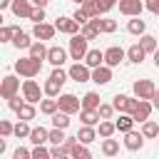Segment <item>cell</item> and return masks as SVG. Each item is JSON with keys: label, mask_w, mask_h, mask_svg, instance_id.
Masks as SVG:
<instances>
[{"label": "cell", "mask_w": 159, "mask_h": 159, "mask_svg": "<svg viewBox=\"0 0 159 159\" xmlns=\"http://www.w3.org/2000/svg\"><path fill=\"white\" fill-rule=\"evenodd\" d=\"M80 7H82L89 17H99V15H104V12H107V10L102 7V2H99V0H84Z\"/></svg>", "instance_id": "d6986e66"}, {"label": "cell", "mask_w": 159, "mask_h": 159, "mask_svg": "<svg viewBox=\"0 0 159 159\" xmlns=\"http://www.w3.org/2000/svg\"><path fill=\"white\" fill-rule=\"evenodd\" d=\"M55 27H57L60 32H65V35H77V32L82 30V25H80L75 17H65V15H60V17L55 20Z\"/></svg>", "instance_id": "52a82bcc"}, {"label": "cell", "mask_w": 159, "mask_h": 159, "mask_svg": "<svg viewBox=\"0 0 159 159\" xmlns=\"http://www.w3.org/2000/svg\"><path fill=\"white\" fill-rule=\"evenodd\" d=\"M84 62L94 70V67L104 65V52H102V50H89V52H87V57H84Z\"/></svg>", "instance_id": "83f0119b"}, {"label": "cell", "mask_w": 159, "mask_h": 159, "mask_svg": "<svg viewBox=\"0 0 159 159\" xmlns=\"http://www.w3.org/2000/svg\"><path fill=\"white\" fill-rule=\"evenodd\" d=\"M99 2H102V7H104V10H112V7H114L119 0H99Z\"/></svg>", "instance_id": "f5cc1de1"}, {"label": "cell", "mask_w": 159, "mask_h": 159, "mask_svg": "<svg viewBox=\"0 0 159 159\" xmlns=\"http://www.w3.org/2000/svg\"><path fill=\"white\" fill-rule=\"evenodd\" d=\"M80 119H82V124H92V127L102 122V117H99L97 109H84V107L80 109Z\"/></svg>", "instance_id": "cb8c5ba5"}, {"label": "cell", "mask_w": 159, "mask_h": 159, "mask_svg": "<svg viewBox=\"0 0 159 159\" xmlns=\"http://www.w3.org/2000/svg\"><path fill=\"white\" fill-rule=\"evenodd\" d=\"M127 32H129V35H139V37L147 32V22L142 20V15H137V17H132V20L127 22Z\"/></svg>", "instance_id": "ffe728a7"}, {"label": "cell", "mask_w": 159, "mask_h": 159, "mask_svg": "<svg viewBox=\"0 0 159 159\" xmlns=\"http://www.w3.org/2000/svg\"><path fill=\"white\" fill-rule=\"evenodd\" d=\"M142 134H144L147 139H157V137H159V124H157L154 119L142 122Z\"/></svg>", "instance_id": "f1b7e54d"}, {"label": "cell", "mask_w": 159, "mask_h": 159, "mask_svg": "<svg viewBox=\"0 0 159 159\" xmlns=\"http://www.w3.org/2000/svg\"><path fill=\"white\" fill-rule=\"evenodd\" d=\"M30 142H32V144H45V142H50V129H45V127H32Z\"/></svg>", "instance_id": "d4e9b609"}, {"label": "cell", "mask_w": 159, "mask_h": 159, "mask_svg": "<svg viewBox=\"0 0 159 159\" xmlns=\"http://www.w3.org/2000/svg\"><path fill=\"white\" fill-rule=\"evenodd\" d=\"M124 57H127V50H122L119 45H112L104 50V65H109V67H117Z\"/></svg>", "instance_id": "7c38bea8"}, {"label": "cell", "mask_w": 159, "mask_h": 159, "mask_svg": "<svg viewBox=\"0 0 159 159\" xmlns=\"http://www.w3.org/2000/svg\"><path fill=\"white\" fill-rule=\"evenodd\" d=\"M99 104H102V102H99V94H97V92H87V94L82 97V107H84V109H97Z\"/></svg>", "instance_id": "d6a6232c"}, {"label": "cell", "mask_w": 159, "mask_h": 159, "mask_svg": "<svg viewBox=\"0 0 159 159\" xmlns=\"http://www.w3.org/2000/svg\"><path fill=\"white\" fill-rule=\"evenodd\" d=\"M72 17H75V20L80 22V25H84V22H89V15H87V12L82 10V7H77V12H75Z\"/></svg>", "instance_id": "f907efd6"}, {"label": "cell", "mask_w": 159, "mask_h": 159, "mask_svg": "<svg viewBox=\"0 0 159 159\" xmlns=\"http://www.w3.org/2000/svg\"><path fill=\"white\" fill-rule=\"evenodd\" d=\"M22 102H27V99H25V97L20 99V94H15V97H10V99H7V107H10L12 112H17V109L22 107Z\"/></svg>", "instance_id": "bcb514c9"}, {"label": "cell", "mask_w": 159, "mask_h": 159, "mask_svg": "<svg viewBox=\"0 0 159 159\" xmlns=\"http://www.w3.org/2000/svg\"><path fill=\"white\" fill-rule=\"evenodd\" d=\"M102 154L104 157H117L119 154V142L112 139V137H104L102 139Z\"/></svg>", "instance_id": "484cf974"}, {"label": "cell", "mask_w": 159, "mask_h": 159, "mask_svg": "<svg viewBox=\"0 0 159 159\" xmlns=\"http://www.w3.org/2000/svg\"><path fill=\"white\" fill-rule=\"evenodd\" d=\"M144 7H147V5H144L142 0H119V12L127 15V17H137V15H142Z\"/></svg>", "instance_id": "ba28073f"}, {"label": "cell", "mask_w": 159, "mask_h": 159, "mask_svg": "<svg viewBox=\"0 0 159 159\" xmlns=\"http://www.w3.org/2000/svg\"><path fill=\"white\" fill-rule=\"evenodd\" d=\"M32 159H52V152H50L45 144H35V149H32Z\"/></svg>", "instance_id": "ab89813d"}, {"label": "cell", "mask_w": 159, "mask_h": 159, "mask_svg": "<svg viewBox=\"0 0 159 159\" xmlns=\"http://www.w3.org/2000/svg\"><path fill=\"white\" fill-rule=\"evenodd\" d=\"M42 94H45V89H40V84L35 82V77H25V82H22V97L27 102H32V104H40Z\"/></svg>", "instance_id": "3957f363"}, {"label": "cell", "mask_w": 159, "mask_h": 159, "mask_svg": "<svg viewBox=\"0 0 159 159\" xmlns=\"http://www.w3.org/2000/svg\"><path fill=\"white\" fill-rule=\"evenodd\" d=\"M10 10H12V15H15V17H27V20H30V15H32L35 5H32V0H12Z\"/></svg>", "instance_id": "5bb4252c"}, {"label": "cell", "mask_w": 159, "mask_h": 159, "mask_svg": "<svg viewBox=\"0 0 159 159\" xmlns=\"http://www.w3.org/2000/svg\"><path fill=\"white\" fill-rule=\"evenodd\" d=\"M67 72H70V80L75 82H92V67L87 62H75Z\"/></svg>", "instance_id": "5b68a950"}, {"label": "cell", "mask_w": 159, "mask_h": 159, "mask_svg": "<svg viewBox=\"0 0 159 159\" xmlns=\"http://www.w3.org/2000/svg\"><path fill=\"white\" fill-rule=\"evenodd\" d=\"M40 70H42V62L40 60H35V57H20L17 62H15V72L20 75V77H37L40 75Z\"/></svg>", "instance_id": "6da1fadb"}, {"label": "cell", "mask_w": 159, "mask_h": 159, "mask_svg": "<svg viewBox=\"0 0 159 159\" xmlns=\"http://www.w3.org/2000/svg\"><path fill=\"white\" fill-rule=\"evenodd\" d=\"M87 37L84 35H70V57L75 60V62H80V60H84L87 57V52H89V47H87Z\"/></svg>", "instance_id": "7a4b0ae2"}, {"label": "cell", "mask_w": 159, "mask_h": 159, "mask_svg": "<svg viewBox=\"0 0 159 159\" xmlns=\"http://www.w3.org/2000/svg\"><path fill=\"white\" fill-rule=\"evenodd\" d=\"M114 30H117V20L102 17V32H114Z\"/></svg>", "instance_id": "681fc988"}, {"label": "cell", "mask_w": 159, "mask_h": 159, "mask_svg": "<svg viewBox=\"0 0 159 159\" xmlns=\"http://www.w3.org/2000/svg\"><path fill=\"white\" fill-rule=\"evenodd\" d=\"M60 87H62V84H60L57 80H52V77L42 84V89H45V94H47V97H60Z\"/></svg>", "instance_id": "d590c367"}, {"label": "cell", "mask_w": 159, "mask_h": 159, "mask_svg": "<svg viewBox=\"0 0 159 159\" xmlns=\"http://www.w3.org/2000/svg\"><path fill=\"white\" fill-rule=\"evenodd\" d=\"M12 159H32V152L25 149V147H17V149L12 152Z\"/></svg>", "instance_id": "7dc6e473"}, {"label": "cell", "mask_w": 159, "mask_h": 159, "mask_svg": "<svg viewBox=\"0 0 159 159\" xmlns=\"http://www.w3.org/2000/svg\"><path fill=\"white\" fill-rule=\"evenodd\" d=\"M134 122H137V119H134V117H132L129 112H122V114H119V119H117L114 124H117V132L127 134L129 129H134Z\"/></svg>", "instance_id": "44dd1931"}, {"label": "cell", "mask_w": 159, "mask_h": 159, "mask_svg": "<svg viewBox=\"0 0 159 159\" xmlns=\"http://www.w3.org/2000/svg\"><path fill=\"white\" fill-rule=\"evenodd\" d=\"M92 82L94 84H109L112 82V67L109 65H99L92 70Z\"/></svg>", "instance_id": "9a60e30c"}, {"label": "cell", "mask_w": 159, "mask_h": 159, "mask_svg": "<svg viewBox=\"0 0 159 159\" xmlns=\"http://www.w3.org/2000/svg\"><path fill=\"white\" fill-rule=\"evenodd\" d=\"M47 2L50 0H32V5H37V7H47Z\"/></svg>", "instance_id": "11a10c76"}, {"label": "cell", "mask_w": 159, "mask_h": 159, "mask_svg": "<svg viewBox=\"0 0 159 159\" xmlns=\"http://www.w3.org/2000/svg\"><path fill=\"white\" fill-rule=\"evenodd\" d=\"M57 102H60V109L67 112V114H75V112L82 109V99H80L77 94H70V92H67V94H60Z\"/></svg>", "instance_id": "8992f818"}, {"label": "cell", "mask_w": 159, "mask_h": 159, "mask_svg": "<svg viewBox=\"0 0 159 159\" xmlns=\"http://www.w3.org/2000/svg\"><path fill=\"white\" fill-rule=\"evenodd\" d=\"M97 134H99V132H97L92 124H82V127L77 129V139H80L82 144H92V142L97 139Z\"/></svg>", "instance_id": "ac0fdd59"}, {"label": "cell", "mask_w": 159, "mask_h": 159, "mask_svg": "<svg viewBox=\"0 0 159 159\" xmlns=\"http://www.w3.org/2000/svg\"><path fill=\"white\" fill-rule=\"evenodd\" d=\"M154 65H157V70H159V47L154 50Z\"/></svg>", "instance_id": "6f0895ef"}, {"label": "cell", "mask_w": 159, "mask_h": 159, "mask_svg": "<svg viewBox=\"0 0 159 159\" xmlns=\"http://www.w3.org/2000/svg\"><path fill=\"white\" fill-rule=\"evenodd\" d=\"M139 42H142V47L147 50V55H149V52L154 55V50L159 47V42H157V37H154V35H147V32H144V35L139 37Z\"/></svg>", "instance_id": "1f68e13d"}, {"label": "cell", "mask_w": 159, "mask_h": 159, "mask_svg": "<svg viewBox=\"0 0 159 159\" xmlns=\"http://www.w3.org/2000/svg\"><path fill=\"white\" fill-rule=\"evenodd\" d=\"M127 99H129V94H114V99H112L114 109H117V112H124V107H127Z\"/></svg>", "instance_id": "7bdbcfd3"}, {"label": "cell", "mask_w": 159, "mask_h": 159, "mask_svg": "<svg viewBox=\"0 0 159 159\" xmlns=\"http://www.w3.org/2000/svg\"><path fill=\"white\" fill-rule=\"evenodd\" d=\"M97 112H99V117H102V119H112V114H114L117 109H114V104H99V107H97Z\"/></svg>", "instance_id": "ee69618b"}, {"label": "cell", "mask_w": 159, "mask_h": 159, "mask_svg": "<svg viewBox=\"0 0 159 159\" xmlns=\"http://www.w3.org/2000/svg\"><path fill=\"white\" fill-rule=\"evenodd\" d=\"M20 80L15 77V75H5L2 77V82H0V94H2V99H10V97H15V94H20Z\"/></svg>", "instance_id": "277c9868"}, {"label": "cell", "mask_w": 159, "mask_h": 159, "mask_svg": "<svg viewBox=\"0 0 159 159\" xmlns=\"http://www.w3.org/2000/svg\"><path fill=\"white\" fill-rule=\"evenodd\" d=\"M152 104H154V109H159V89L154 92V97H152Z\"/></svg>", "instance_id": "db71d44e"}, {"label": "cell", "mask_w": 159, "mask_h": 159, "mask_svg": "<svg viewBox=\"0 0 159 159\" xmlns=\"http://www.w3.org/2000/svg\"><path fill=\"white\" fill-rule=\"evenodd\" d=\"M65 142V129L62 127H52L50 129V144H62Z\"/></svg>", "instance_id": "60d3db41"}, {"label": "cell", "mask_w": 159, "mask_h": 159, "mask_svg": "<svg viewBox=\"0 0 159 159\" xmlns=\"http://www.w3.org/2000/svg\"><path fill=\"white\" fill-rule=\"evenodd\" d=\"M12 5V0H0V10H5V7H10Z\"/></svg>", "instance_id": "9f6ffc18"}, {"label": "cell", "mask_w": 159, "mask_h": 159, "mask_svg": "<svg viewBox=\"0 0 159 159\" xmlns=\"http://www.w3.org/2000/svg\"><path fill=\"white\" fill-rule=\"evenodd\" d=\"M57 109H60L57 97H47V99H42V102H40V112H42V114H47V117H52Z\"/></svg>", "instance_id": "4316f807"}, {"label": "cell", "mask_w": 159, "mask_h": 159, "mask_svg": "<svg viewBox=\"0 0 159 159\" xmlns=\"http://www.w3.org/2000/svg\"><path fill=\"white\" fill-rule=\"evenodd\" d=\"M70 157H75V159H89V157H92V152L87 149V144H82V142H77V144L72 147V152H70Z\"/></svg>", "instance_id": "e575fe53"}, {"label": "cell", "mask_w": 159, "mask_h": 159, "mask_svg": "<svg viewBox=\"0 0 159 159\" xmlns=\"http://www.w3.org/2000/svg\"><path fill=\"white\" fill-rule=\"evenodd\" d=\"M132 89H134V94H137L139 99H152V97H154V92H157V87H154V82H152V80H137Z\"/></svg>", "instance_id": "30bf717a"}, {"label": "cell", "mask_w": 159, "mask_h": 159, "mask_svg": "<svg viewBox=\"0 0 159 159\" xmlns=\"http://www.w3.org/2000/svg\"><path fill=\"white\" fill-rule=\"evenodd\" d=\"M50 77H52V80H57V82H60V84H65V82H67V80H70V72H67V70H62V67H55V70H52V75H50Z\"/></svg>", "instance_id": "b9f144b4"}, {"label": "cell", "mask_w": 159, "mask_h": 159, "mask_svg": "<svg viewBox=\"0 0 159 159\" xmlns=\"http://www.w3.org/2000/svg\"><path fill=\"white\" fill-rule=\"evenodd\" d=\"M52 127H62V129H67V127H70V114L62 112V109H57V112L52 114Z\"/></svg>", "instance_id": "836d02e7"}, {"label": "cell", "mask_w": 159, "mask_h": 159, "mask_svg": "<svg viewBox=\"0 0 159 159\" xmlns=\"http://www.w3.org/2000/svg\"><path fill=\"white\" fill-rule=\"evenodd\" d=\"M152 109H154L152 99H139V104H137V109L132 112V117H134L137 122H147V119L152 117Z\"/></svg>", "instance_id": "2e32d148"}, {"label": "cell", "mask_w": 159, "mask_h": 159, "mask_svg": "<svg viewBox=\"0 0 159 159\" xmlns=\"http://www.w3.org/2000/svg\"><path fill=\"white\" fill-rule=\"evenodd\" d=\"M157 142H159V137H157Z\"/></svg>", "instance_id": "91938a15"}, {"label": "cell", "mask_w": 159, "mask_h": 159, "mask_svg": "<svg viewBox=\"0 0 159 159\" xmlns=\"http://www.w3.org/2000/svg\"><path fill=\"white\" fill-rule=\"evenodd\" d=\"M15 25H2L0 27V42H12V37H15Z\"/></svg>", "instance_id": "f35d334b"}, {"label": "cell", "mask_w": 159, "mask_h": 159, "mask_svg": "<svg viewBox=\"0 0 159 159\" xmlns=\"http://www.w3.org/2000/svg\"><path fill=\"white\" fill-rule=\"evenodd\" d=\"M15 134V124H10L7 119H0V137H12Z\"/></svg>", "instance_id": "f6af8a7d"}, {"label": "cell", "mask_w": 159, "mask_h": 159, "mask_svg": "<svg viewBox=\"0 0 159 159\" xmlns=\"http://www.w3.org/2000/svg\"><path fill=\"white\" fill-rule=\"evenodd\" d=\"M55 32H57V27L55 25H50V22H35V27H32V37L35 40H52L55 37Z\"/></svg>", "instance_id": "8fae6325"}, {"label": "cell", "mask_w": 159, "mask_h": 159, "mask_svg": "<svg viewBox=\"0 0 159 159\" xmlns=\"http://www.w3.org/2000/svg\"><path fill=\"white\" fill-rule=\"evenodd\" d=\"M30 20H32V22H45V7H37V5H35V10H32Z\"/></svg>", "instance_id": "c3c4849f"}, {"label": "cell", "mask_w": 159, "mask_h": 159, "mask_svg": "<svg viewBox=\"0 0 159 159\" xmlns=\"http://www.w3.org/2000/svg\"><path fill=\"white\" fill-rule=\"evenodd\" d=\"M47 50H50V47H45V45H42V40H37V42H32V45H30V50H27V52H30V57H35V60L45 62V60H47Z\"/></svg>", "instance_id": "603a6c76"}, {"label": "cell", "mask_w": 159, "mask_h": 159, "mask_svg": "<svg viewBox=\"0 0 159 159\" xmlns=\"http://www.w3.org/2000/svg\"><path fill=\"white\" fill-rule=\"evenodd\" d=\"M72 2H75V5H82V2H84V0H72Z\"/></svg>", "instance_id": "680465c9"}, {"label": "cell", "mask_w": 159, "mask_h": 159, "mask_svg": "<svg viewBox=\"0 0 159 159\" xmlns=\"http://www.w3.org/2000/svg\"><path fill=\"white\" fill-rule=\"evenodd\" d=\"M97 132H99V137L104 139V137H112L114 132H117V124L114 122H109V119H102L99 124H97Z\"/></svg>", "instance_id": "4dcf8cb0"}, {"label": "cell", "mask_w": 159, "mask_h": 159, "mask_svg": "<svg viewBox=\"0 0 159 159\" xmlns=\"http://www.w3.org/2000/svg\"><path fill=\"white\" fill-rule=\"evenodd\" d=\"M144 57H147V50L142 47V42H134V45H129V47H127V60H129V62L142 65V62H144Z\"/></svg>", "instance_id": "e0dca14e"}, {"label": "cell", "mask_w": 159, "mask_h": 159, "mask_svg": "<svg viewBox=\"0 0 159 159\" xmlns=\"http://www.w3.org/2000/svg\"><path fill=\"white\" fill-rule=\"evenodd\" d=\"M12 45H15L17 50H30L32 40H30V35H27V32H22V30L17 27V30H15V37H12Z\"/></svg>", "instance_id": "7402d4cb"}, {"label": "cell", "mask_w": 159, "mask_h": 159, "mask_svg": "<svg viewBox=\"0 0 159 159\" xmlns=\"http://www.w3.org/2000/svg\"><path fill=\"white\" fill-rule=\"evenodd\" d=\"M144 5L152 15H159V0H144Z\"/></svg>", "instance_id": "816d5d0a"}, {"label": "cell", "mask_w": 159, "mask_h": 159, "mask_svg": "<svg viewBox=\"0 0 159 159\" xmlns=\"http://www.w3.org/2000/svg\"><path fill=\"white\" fill-rule=\"evenodd\" d=\"M15 114H17V119H27L30 122V119H35V104L32 102H22V107Z\"/></svg>", "instance_id": "f546056e"}, {"label": "cell", "mask_w": 159, "mask_h": 159, "mask_svg": "<svg viewBox=\"0 0 159 159\" xmlns=\"http://www.w3.org/2000/svg\"><path fill=\"white\" fill-rule=\"evenodd\" d=\"M67 55H70V50H65V47H60V45H52V47L47 50V62H50L52 67H62V65L67 62Z\"/></svg>", "instance_id": "9c48e42d"}, {"label": "cell", "mask_w": 159, "mask_h": 159, "mask_svg": "<svg viewBox=\"0 0 159 159\" xmlns=\"http://www.w3.org/2000/svg\"><path fill=\"white\" fill-rule=\"evenodd\" d=\"M80 35H84L87 40H97V37H99L102 32H99V30H97V27H94L92 22H84V25H82V30H80Z\"/></svg>", "instance_id": "74e56055"}, {"label": "cell", "mask_w": 159, "mask_h": 159, "mask_svg": "<svg viewBox=\"0 0 159 159\" xmlns=\"http://www.w3.org/2000/svg\"><path fill=\"white\" fill-rule=\"evenodd\" d=\"M30 124H27V119H20L17 124H15V137L17 139H30Z\"/></svg>", "instance_id": "8d00e7d4"}, {"label": "cell", "mask_w": 159, "mask_h": 159, "mask_svg": "<svg viewBox=\"0 0 159 159\" xmlns=\"http://www.w3.org/2000/svg\"><path fill=\"white\" fill-rule=\"evenodd\" d=\"M144 134H142V129L139 132H134V129H129L127 134H124V147L129 149V152H139L142 147H144Z\"/></svg>", "instance_id": "4fadbf2b"}]
</instances>
